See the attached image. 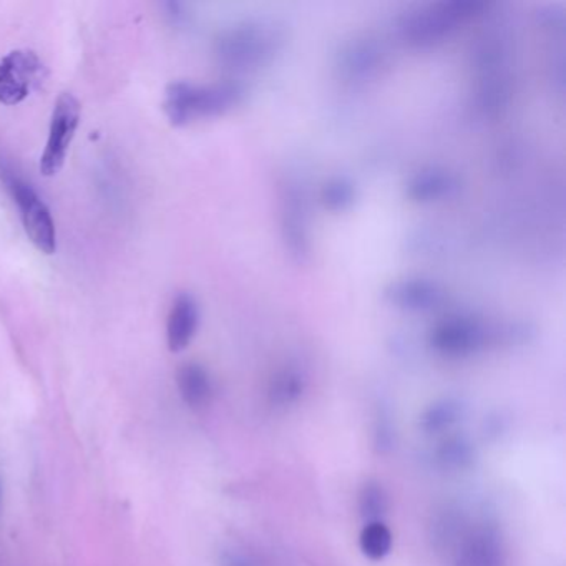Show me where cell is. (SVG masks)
<instances>
[{
    "mask_svg": "<svg viewBox=\"0 0 566 566\" xmlns=\"http://www.w3.org/2000/svg\"><path fill=\"white\" fill-rule=\"evenodd\" d=\"M200 306L193 294L180 293L171 303L167 317V344L171 353L190 346L200 327Z\"/></svg>",
    "mask_w": 566,
    "mask_h": 566,
    "instance_id": "14",
    "label": "cell"
},
{
    "mask_svg": "<svg viewBox=\"0 0 566 566\" xmlns=\"http://www.w3.org/2000/svg\"><path fill=\"white\" fill-rule=\"evenodd\" d=\"M357 200V187L346 177H331L321 185L319 201L327 211L344 213Z\"/></svg>",
    "mask_w": 566,
    "mask_h": 566,
    "instance_id": "20",
    "label": "cell"
},
{
    "mask_svg": "<svg viewBox=\"0 0 566 566\" xmlns=\"http://www.w3.org/2000/svg\"><path fill=\"white\" fill-rule=\"evenodd\" d=\"M284 45V29L266 19H250L223 29L214 39L218 65L231 75L250 74L270 64Z\"/></svg>",
    "mask_w": 566,
    "mask_h": 566,
    "instance_id": "3",
    "label": "cell"
},
{
    "mask_svg": "<svg viewBox=\"0 0 566 566\" xmlns=\"http://www.w3.org/2000/svg\"><path fill=\"white\" fill-rule=\"evenodd\" d=\"M243 84L237 78L217 84L171 82L165 88L164 111L175 127H187L198 120L223 117L244 101Z\"/></svg>",
    "mask_w": 566,
    "mask_h": 566,
    "instance_id": "5",
    "label": "cell"
},
{
    "mask_svg": "<svg viewBox=\"0 0 566 566\" xmlns=\"http://www.w3.org/2000/svg\"><path fill=\"white\" fill-rule=\"evenodd\" d=\"M465 403L455 397L436 400L423 409L419 417V429L426 436H440L449 432L465 417Z\"/></svg>",
    "mask_w": 566,
    "mask_h": 566,
    "instance_id": "18",
    "label": "cell"
},
{
    "mask_svg": "<svg viewBox=\"0 0 566 566\" xmlns=\"http://www.w3.org/2000/svg\"><path fill=\"white\" fill-rule=\"evenodd\" d=\"M81 102L72 94H62L52 111L48 144L41 157V174L55 177L64 168L75 132L81 124Z\"/></svg>",
    "mask_w": 566,
    "mask_h": 566,
    "instance_id": "8",
    "label": "cell"
},
{
    "mask_svg": "<svg viewBox=\"0 0 566 566\" xmlns=\"http://www.w3.org/2000/svg\"><path fill=\"white\" fill-rule=\"evenodd\" d=\"M218 566H266L260 555L247 546L227 545L218 553Z\"/></svg>",
    "mask_w": 566,
    "mask_h": 566,
    "instance_id": "24",
    "label": "cell"
},
{
    "mask_svg": "<svg viewBox=\"0 0 566 566\" xmlns=\"http://www.w3.org/2000/svg\"><path fill=\"white\" fill-rule=\"evenodd\" d=\"M0 505H2V486H0Z\"/></svg>",
    "mask_w": 566,
    "mask_h": 566,
    "instance_id": "26",
    "label": "cell"
},
{
    "mask_svg": "<svg viewBox=\"0 0 566 566\" xmlns=\"http://www.w3.org/2000/svg\"><path fill=\"white\" fill-rule=\"evenodd\" d=\"M280 233L291 260L297 264L307 263L313 251L310 211L303 188L293 181L281 185Z\"/></svg>",
    "mask_w": 566,
    "mask_h": 566,
    "instance_id": "7",
    "label": "cell"
},
{
    "mask_svg": "<svg viewBox=\"0 0 566 566\" xmlns=\"http://www.w3.org/2000/svg\"><path fill=\"white\" fill-rule=\"evenodd\" d=\"M472 105L483 118L502 117L513 97L512 32L502 22H493L473 44Z\"/></svg>",
    "mask_w": 566,
    "mask_h": 566,
    "instance_id": "1",
    "label": "cell"
},
{
    "mask_svg": "<svg viewBox=\"0 0 566 566\" xmlns=\"http://www.w3.org/2000/svg\"><path fill=\"white\" fill-rule=\"evenodd\" d=\"M467 523L465 516L460 510L446 509L433 518L432 525V542L433 546L440 552L446 549H453V546L459 542L460 536L465 532Z\"/></svg>",
    "mask_w": 566,
    "mask_h": 566,
    "instance_id": "19",
    "label": "cell"
},
{
    "mask_svg": "<svg viewBox=\"0 0 566 566\" xmlns=\"http://www.w3.org/2000/svg\"><path fill=\"white\" fill-rule=\"evenodd\" d=\"M536 18H538V22L543 28L549 29L555 34L563 35V32H565V11H563V6H546V8L539 9Z\"/></svg>",
    "mask_w": 566,
    "mask_h": 566,
    "instance_id": "25",
    "label": "cell"
},
{
    "mask_svg": "<svg viewBox=\"0 0 566 566\" xmlns=\"http://www.w3.org/2000/svg\"><path fill=\"white\" fill-rule=\"evenodd\" d=\"M177 387L181 400L190 409L200 410L210 406L213 399V379L207 367L198 363H187L178 369Z\"/></svg>",
    "mask_w": 566,
    "mask_h": 566,
    "instance_id": "15",
    "label": "cell"
},
{
    "mask_svg": "<svg viewBox=\"0 0 566 566\" xmlns=\"http://www.w3.org/2000/svg\"><path fill=\"white\" fill-rule=\"evenodd\" d=\"M382 45L373 38H354L344 42L336 54V69L346 82H366L384 65Z\"/></svg>",
    "mask_w": 566,
    "mask_h": 566,
    "instance_id": "12",
    "label": "cell"
},
{
    "mask_svg": "<svg viewBox=\"0 0 566 566\" xmlns=\"http://www.w3.org/2000/svg\"><path fill=\"white\" fill-rule=\"evenodd\" d=\"M44 81L45 65L35 52H9L0 59V104H21Z\"/></svg>",
    "mask_w": 566,
    "mask_h": 566,
    "instance_id": "9",
    "label": "cell"
},
{
    "mask_svg": "<svg viewBox=\"0 0 566 566\" xmlns=\"http://www.w3.org/2000/svg\"><path fill=\"white\" fill-rule=\"evenodd\" d=\"M460 191V180L449 168L439 165L419 168L406 184V195L417 205L450 200Z\"/></svg>",
    "mask_w": 566,
    "mask_h": 566,
    "instance_id": "13",
    "label": "cell"
},
{
    "mask_svg": "<svg viewBox=\"0 0 566 566\" xmlns=\"http://www.w3.org/2000/svg\"><path fill=\"white\" fill-rule=\"evenodd\" d=\"M394 536L384 522H369L359 533V548L366 558L380 562L392 549Z\"/></svg>",
    "mask_w": 566,
    "mask_h": 566,
    "instance_id": "21",
    "label": "cell"
},
{
    "mask_svg": "<svg viewBox=\"0 0 566 566\" xmlns=\"http://www.w3.org/2000/svg\"><path fill=\"white\" fill-rule=\"evenodd\" d=\"M479 460L475 443L465 436H450L433 449L432 462L442 472L459 473L475 467Z\"/></svg>",
    "mask_w": 566,
    "mask_h": 566,
    "instance_id": "17",
    "label": "cell"
},
{
    "mask_svg": "<svg viewBox=\"0 0 566 566\" xmlns=\"http://www.w3.org/2000/svg\"><path fill=\"white\" fill-rule=\"evenodd\" d=\"M452 566H506L502 533L492 523L467 526L453 546Z\"/></svg>",
    "mask_w": 566,
    "mask_h": 566,
    "instance_id": "10",
    "label": "cell"
},
{
    "mask_svg": "<svg viewBox=\"0 0 566 566\" xmlns=\"http://www.w3.org/2000/svg\"><path fill=\"white\" fill-rule=\"evenodd\" d=\"M382 297L390 307L406 313H432L446 303V291L427 277L407 276L390 281Z\"/></svg>",
    "mask_w": 566,
    "mask_h": 566,
    "instance_id": "11",
    "label": "cell"
},
{
    "mask_svg": "<svg viewBox=\"0 0 566 566\" xmlns=\"http://www.w3.org/2000/svg\"><path fill=\"white\" fill-rule=\"evenodd\" d=\"M357 509H359V515L363 516L364 522H382L387 510H389V495H387L382 483L376 482V480L364 483L359 496H357Z\"/></svg>",
    "mask_w": 566,
    "mask_h": 566,
    "instance_id": "22",
    "label": "cell"
},
{
    "mask_svg": "<svg viewBox=\"0 0 566 566\" xmlns=\"http://www.w3.org/2000/svg\"><path fill=\"white\" fill-rule=\"evenodd\" d=\"M0 177L4 180L12 200L18 205L29 240L41 253L54 254L57 250V231L48 205L39 197L32 185L9 168H2Z\"/></svg>",
    "mask_w": 566,
    "mask_h": 566,
    "instance_id": "6",
    "label": "cell"
},
{
    "mask_svg": "<svg viewBox=\"0 0 566 566\" xmlns=\"http://www.w3.org/2000/svg\"><path fill=\"white\" fill-rule=\"evenodd\" d=\"M396 436L392 416L386 410L377 412L373 432L374 447H376L377 452L389 453L396 447Z\"/></svg>",
    "mask_w": 566,
    "mask_h": 566,
    "instance_id": "23",
    "label": "cell"
},
{
    "mask_svg": "<svg viewBox=\"0 0 566 566\" xmlns=\"http://www.w3.org/2000/svg\"><path fill=\"white\" fill-rule=\"evenodd\" d=\"M307 389V376L301 367L287 364L281 367L268 384V400L274 409L296 406Z\"/></svg>",
    "mask_w": 566,
    "mask_h": 566,
    "instance_id": "16",
    "label": "cell"
},
{
    "mask_svg": "<svg viewBox=\"0 0 566 566\" xmlns=\"http://www.w3.org/2000/svg\"><path fill=\"white\" fill-rule=\"evenodd\" d=\"M489 9L479 0H440L416 6L397 22L400 39L413 49H432Z\"/></svg>",
    "mask_w": 566,
    "mask_h": 566,
    "instance_id": "4",
    "label": "cell"
},
{
    "mask_svg": "<svg viewBox=\"0 0 566 566\" xmlns=\"http://www.w3.org/2000/svg\"><path fill=\"white\" fill-rule=\"evenodd\" d=\"M528 337L525 324H490L475 316L452 314L429 331L427 343L437 356L460 360L476 356L499 344L523 343Z\"/></svg>",
    "mask_w": 566,
    "mask_h": 566,
    "instance_id": "2",
    "label": "cell"
}]
</instances>
